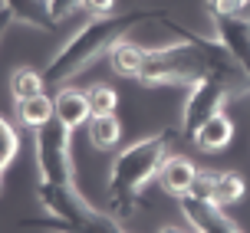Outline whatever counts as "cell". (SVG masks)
<instances>
[{"instance_id": "6", "label": "cell", "mask_w": 250, "mask_h": 233, "mask_svg": "<svg viewBox=\"0 0 250 233\" xmlns=\"http://www.w3.org/2000/svg\"><path fill=\"white\" fill-rule=\"evenodd\" d=\"M214 33L227 46V53L237 59L244 76L250 79V17L237 13V17H217L214 20Z\"/></svg>"}, {"instance_id": "16", "label": "cell", "mask_w": 250, "mask_h": 233, "mask_svg": "<svg viewBox=\"0 0 250 233\" xmlns=\"http://www.w3.org/2000/svg\"><path fill=\"white\" fill-rule=\"evenodd\" d=\"M17 151H20V135H17V128H13L7 118H0V174H3V168L13 164Z\"/></svg>"}, {"instance_id": "23", "label": "cell", "mask_w": 250, "mask_h": 233, "mask_svg": "<svg viewBox=\"0 0 250 233\" xmlns=\"http://www.w3.org/2000/svg\"><path fill=\"white\" fill-rule=\"evenodd\" d=\"M10 23H13L10 10H7V7H0V39H3V33H7V30H10Z\"/></svg>"}, {"instance_id": "22", "label": "cell", "mask_w": 250, "mask_h": 233, "mask_svg": "<svg viewBox=\"0 0 250 233\" xmlns=\"http://www.w3.org/2000/svg\"><path fill=\"white\" fill-rule=\"evenodd\" d=\"M83 10H89L92 17H109L115 10V0H83Z\"/></svg>"}, {"instance_id": "5", "label": "cell", "mask_w": 250, "mask_h": 233, "mask_svg": "<svg viewBox=\"0 0 250 233\" xmlns=\"http://www.w3.org/2000/svg\"><path fill=\"white\" fill-rule=\"evenodd\" d=\"M178 200H181V214H185V220L191 223L194 233H234L237 230L214 200H201L194 194H185Z\"/></svg>"}, {"instance_id": "21", "label": "cell", "mask_w": 250, "mask_h": 233, "mask_svg": "<svg viewBox=\"0 0 250 233\" xmlns=\"http://www.w3.org/2000/svg\"><path fill=\"white\" fill-rule=\"evenodd\" d=\"M46 7H50L53 23H60V20H66L73 10H79V7H83V0H46Z\"/></svg>"}, {"instance_id": "26", "label": "cell", "mask_w": 250, "mask_h": 233, "mask_svg": "<svg viewBox=\"0 0 250 233\" xmlns=\"http://www.w3.org/2000/svg\"><path fill=\"white\" fill-rule=\"evenodd\" d=\"M234 233H240V230H234Z\"/></svg>"}, {"instance_id": "2", "label": "cell", "mask_w": 250, "mask_h": 233, "mask_svg": "<svg viewBox=\"0 0 250 233\" xmlns=\"http://www.w3.org/2000/svg\"><path fill=\"white\" fill-rule=\"evenodd\" d=\"M168 148H171L168 132H155V135L138 138L128 148H122L112 161V171H109V191L138 194L151 177H158L162 164L168 161Z\"/></svg>"}, {"instance_id": "20", "label": "cell", "mask_w": 250, "mask_h": 233, "mask_svg": "<svg viewBox=\"0 0 250 233\" xmlns=\"http://www.w3.org/2000/svg\"><path fill=\"white\" fill-rule=\"evenodd\" d=\"M214 174L217 171H198V177H194V184H191L188 194L201 197V200H214Z\"/></svg>"}, {"instance_id": "13", "label": "cell", "mask_w": 250, "mask_h": 233, "mask_svg": "<svg viewBox=\"0 0 250 233\" xmlns=\"http://www.w3.org/2000/svg\"><path fill=\"white\" fill-rule=\"evenodd\" d=\"M89 141L99 151H112L122 141V125L115 115H92L89 118Z\"/></svg>"}, {"instance_id": "14", "label": "cell", "mask_w": 250, "mask_h": 233, "mask_svg": "<svg viewBox=\"0 0 250 233\" xmlns=\"http://www.w3.org/2000/svg\"><path fill=\"white\" fill-rule=\"evenodd\" d=\"M247 194V181L237 171H217L214 174V204L217 207H230Z\"/></svg>"}, {"instance_id": "8", "label": "cell", "mask_w": 250, "mask_h": 233, "mask_svg": "<svg viewBox=\"0 0 250 233\" xmlns=\"http://www.w3.org/2000/svg\"><path fill=\"white\" fill-rule=\"evenodd\" d=\"M194 177H198V168L191 164L188 158H168L162 164V171H158V184H162L165 194L171 197H185L188 191H191V184H194Z\"/></svg>"}, {"instance_id": "15", "label": "cell", "mask_w": 250, "mask_h": 233, "mask_svg": "<svg viewBox=\"0 0 250 233\" xmlns=\"http://www.w3.org/2000/svg\"><path fill=\"white\" fill-rule=\"evenodd\" d=\"M43 86H46V79H43V73L33 69V66H20V69H13V73H10V92H13L17 102H20V98L40 96Z\"/></svg>"}, {"instance_id": "9", "label": "cell", "mask_w": 250, "mask_h": 233, "mask_svg": "<svg viewBox=\"0 0 250 233\" xmlns=\"http://www.w3.org/2000/svg\"><path fill=\"white\" fill-rule=\"evenodd\" d=\"M0 7H7L13 23L33 26V30H53V17L46 0H0Z\"/></svg>"}, {"instance_id": "25", "label": "cell", "mask_w": 250, "mask_h": 233, "mask_svg": "<svg viewBox=\"0 0 250 233\" xmlns=\"http://www.w3.org/2000/svg\"><path fill=\"white\" fill-rule=\"evenodd\" d=\"M244 17H250V0H244Z\"/></svg>"}, {"instance_id": "7", "label": "cell", "mask_w": 250, "mask_h": 233, "mask_svg": "<svg viewBox=\"0 0 250 233\" xmlns=\"http://www.w3.org/2000/svg\"><path fill=\"white\" fill-rule=\"evenodd\" d=\"M56 102V122H62L66 128H79L92 118V109H89V98L86 92L79 89H69V86H60V92L53 96Z\"/></svg>"}, {"instance_id": "4", "label": "cell", "mask_w": 250, "mask_h": 233, "mask_svg": "<svg viewBox=\"0 0 250 233\" xmlns=\"http://www.w3.org/2000/svg\"><path fill=\"white\" fill-rule=\"evenodd\" d=\"M230 98H234V92L221 79H201L194 86H188V98H185V105H181V132L188 138H194V132L211 115L224 112V105Z\"/></svg>"}, {"instance_id": "11", "label": "cell", "mask_w": 250, "mask_h": 233, "mask_svg": "<svg viewBox=\"0 0 250 233\" xmlns=\"http://www.w3.org/2000/svg\"><path fill=\"white\" fill-rule=\"evenodd\" d=\"M17 118H20L23 128L40 132L43 125H50L53 118H56V102H53L46 92H40V96H33V98H20V102H17Z\"/></svg>"}, {"instance_id": "1", "label": "cell", "mask_w": 250, "mask_h": 233, "mask_svg": "<svg viewBox=\"0 0 250 233\" xmlns=\"http://www.w3.org/2000/svg\"><path fill=\"white\" fill-rule=\"evenodd\" d=\"M165 17H168L165 10H128V13H109V17L89 20L53 53V59L43 69V79L53 86H66L83 69H89L99 56H105L119 39H128L132 30L145 23H162Z\"/></svg>"}, {"instance_id": "3", "label": "cell", "mask_w": 250, "mask_h": 233, "mask_svg": "<svg viewBox=\"0 0 250 233\" xmlns=\"http://www.w3.org/2000/svg\"><path fill=\"white\" fill-rule=\"evenodd\" d=\"M69 132H73V128H66V125L56 122V118L37 132L33 155H37L40 181H53V184H73V181H76Z\"/></svg>"}, {"instance_id": "12", "label": "cell", "mask_w": 250, "mask_h": 233, "mask_svg": "<svg viewBox=\"0 0 250 233\" xmlns=\"http://www.w3.org/2000/svg\"><path fill=\"white\" fill-rule=\"evenodd\" d=\"M148 56V49H142L138 43H128V39H119L112 49H109V66H112L119 76H132L135 79L142 62Z\"/></svg>"}, {"instance_id": "24", "label": "cell", "mask_w": 250, "mask_h": 233, "mask_svg": "<svg viewBox=\"0 0 250 233\" xmlns=\"http://www.w3.org/2000/svg\"><path fill=\"white\" fill-rule=\"evenodd\" d=\"M158 233H194V230H185V227H162Z\"/></svg>"}, {"instance_id": "10", "label": "cell", "mask_w": 250, "mask_h": 233, "mask_svg": "<svg viewBox=\"0 0 250 233\" xmlns=\"http://www.w3.org/2000/svg\"><path fill=\"white\" fill-rule=\"evenodd\" d=\"M230 138H234V122L227 118V112H217L194 132V145L201 151H221L230 145Z\"/></svg>"}, {"instance_id": "17", "label": "cell", "mask_w": 250, "mask_h": 233, "mask_svg": "<svg viewBox=\"0 0 250 233\" xmlns=\"http://www.w3.org/2000/svg\"><path fill=\"white\" fill-rule=\"evenodd\" d=\"M89 98V109H92V115H115V105H119V92L109 86H92L86 92Z\"/></svg>"}, {"instance_id": "19", "label": "cell", "mask_w": 250, "mask_h": 233, "mask_svg": "<svg viewBox=\"0 0 250 233\" xmlns=\"http://www.w3.org/2000/svg\"><path fill=\"white\" fill-rule=\"evenodd\" d=\"M208 13H211V20L237 17V13H244V0H208Z\"/></svg>"}, {"instance_id": "18", "label": "cell", "mask_w": 250, "mask_h": 233, "mask_svg": "<svg viewBox=\"0 0 250 233\" xmlns=\"http://www.w3.org/2000/svg\"><path fill=\"white\" fill-rule=\"evenodd\" d=\"M135 204H138V194H115V191H109L105 210L112 214L115 220H128V217L135 214Z\"/></svg>"}]
</instances>
